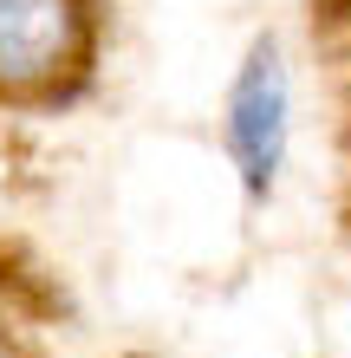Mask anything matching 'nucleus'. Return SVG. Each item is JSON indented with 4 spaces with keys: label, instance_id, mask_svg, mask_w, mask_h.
<instances>
[{
    "label": "nucleus",
    "instance_id": "nucleus-1",
    "mask_svg": "<svg viewBox=\"0 0 351 358\" xmlns=\"http://www.w3.org/2000/svg\"><path fill=\"white\" fill-rule=\"evenodd\" d=\"M221 143L234 157V176L247 202H267L280 189L286 150H293V78L274 39H254V52L241 59L228 104H221Z\"/></svg>",
    "mask_w": 351,
    "mask_h": 358
},
{
    "label": "nucleus",
    "instance_id": "nucleus-2",
    "mask_svg": "<svg viewBox=\"0 0 351 358\" xmlns=\"http://www.w3.org/2000/svg\"><path fill=\"white\" fill-rule=\"evenodd\" d=\"M91 59L85 0H0V98L59 92Z\"/></svg>",
    "mask_w": 351,
    "mask_h": 358
},
{
    "label": "nucleus",
    "instance_id": "nucleus-3",
    "mask_svg": "<svg viewBox=\"0 0 351 358\" xmlns=\"http://www.w3.org/2000/svg\"><path fill=\"white\" fill-rule=\"evenodd\" d=\"M0 358H7V345H0Z\"/></svg>",
    "mask_w": 351,
    "mask_h": 358
}]
</instances>
